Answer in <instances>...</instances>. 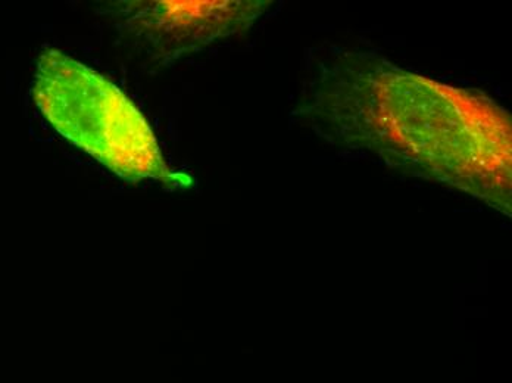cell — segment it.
Returning <instances> with one entry per match:
<instances>
[{
	"label": "cell",
	"mask_w": 512,
	"mask_h": 383,
	"mask_svg": "<svg viewBox=\"0 0 512 383\" xmlns=\"http://www.w3.org/2000/svg\"><path fill=\"white\" fill-rule=\"evenodd\" d=\"M255 3L127 2L118 8L127 30L149 43L159 55H174L190 46L229 33L245 20Z\"/></svg>",
	"instance_id": "2"
},
{
	"label": "cell",
	"mask_w": 512,
	"mask_h": 383,
	"mask_svg": "<svg viewBox=\"0 0 512 383\" xmlns=\"http://www.w3.org/2000/svg\"><path fill=\"white\" fill-rule=\"evenodd\" d=\"M33 98L53 129L130 183L145 179L186 185L162 160L136 105L102 74L49 49L37 62Z\"/></svg>",
	"instance_id": "1"
}]
</instances>
